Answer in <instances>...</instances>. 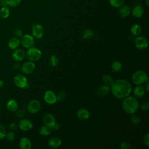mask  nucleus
Returning a JSON list of instances; mask_svg holds the SVG:
<instances>
[{
    "instance_id": "obj_1",
    "label": "nucleus",
    "mask_w": 149,
    "mask_h": 149,
    "mask_svg": "<svg viewBox=\"0 0 149 149\" xmlns=\"http://www.w3.org/2000/svg\"><path fill=\"white\" fill-rule=\"evenodd\" d=\"M132 90L130 82L125 79H118L110 86V91L118 99H123L130 95Z\"/></svg>"
},
{
    "instance_id": "obj_2",
    "label": "nucleus",
    "mask_w": 149,
    "mask_h": 149,
    "mask_svg": "<svg viewBox=\"0 0 149 149\" xmlns=\"http://www.w3.org/2000/svg\"><path fill=\"white\" fill-rule=\"evenodd\" d=\"M122 106L126 113L132 115L136 112L138 110L139 103L135 97L128 95L123 98Z\"/></svg>"
},
{
    "instance_id": "obj_3",
    "label": "nucleus",
    "mask_w": 149,
    "mask_h": 149,
    "mask_svg": "<svg viewBox=\"0 0 149 149\" xmlns=\"http://www.w3.org/2000/svg\"><path fill=\"white\" fill-rule=\"evenodd\" d=\"M25 53L27 59L32 62H36L38 61L42 56L41 50L33 46L29 48Z\"/></svg>"
},
{
    "instance_id": "obj_4",
    "label": "nucleus",
    "mask_w": 149,
    "mask_h": 149,
    "mask_svg": "<svg viewBox=\"0 0 149 149\" xmlns=\"http://www.w3.org/2000/svg\"><path fill=\"white\" fill-rule=\"evenodd\" d=\"M147 79H148V77L147 73L142 70L136 71L132 76V80L136 85L142 84Z\"/></svg>"
},
{
    "instance_id": "obj_5",
    "label": "nucleus",
    "mask_w": 149,
    "mask_h": 149,
    "mask_svg": "<svg viewBox=\"0 0 149 149\" xmlns=\"http://www.w3.org/2000/svg\"><path fill=\"white\" fill-rule=\"evenodd\" d=\"M13 83L16 86L20 88H27V87H29L28 81L26 77L21 74H16L13 77Z\"/></svg>"
},
{
    "instance_id": "obj_6",
    "label": "nucleus",
    "mask_w": 149,
    "mask_h": 149,
    "mask_svg": "<svg viewBox=\"0 0 149 149\" xmlns=\"http://www.w3.org/2000/svg\"><path fill=\"white\" fill-rule=\"evenodd\" d=\"M44 28L40 24H33L32 25L31 34L34 38L40 39L44 34Z\"/></svg>"
},
{
    "instance_id": "obj_7",
    "label": "nucleus",
    "mask_w": 149,
    "mask_h": 149,
    "mask_svg": "<svg viewBox=\"0 0 149 149\" xmlns=\"http://www.w3.org/2000/svg\"><path fill=\"white\" fill-rule=\"evenodd\" d=\"M20 44L21 45L26 48H29L33 47L34 44V38L32 35L30 34H25L23 35L20 38Z\"/></svg>"
},
{
    "instance_id": "obj_8",
    "label": "nucleus",
    "mask_w": 149,
    "mask_h": 149,
    "mask_svg": "<svg viewBox=\"0 0 149 149\" xmlns=\"http://www.w3.org/2000/svg\"><path fill=\"white\" fill-rule=\"evenodd\" d=\"M148 42L147 39L143 36H138L134 39V45L140 50H143L147 48Z\"/></svg>"
},
{
    "instance_id": "obj_9",
    "label": "nucleus",
    "mask_w": 149,
    "mask_h": 149,
    "mask_svg": "<svg viewBox=\"0 0 149 149\" xmlns=\"http://www.w3.org/2000/svg\"><path fill=\"white\" fill-rule=\"evenodd\" d=\"M44 100L49 105H53L57 102L56 94L51 90H47L44 94Z\"/></svg>"
},
{
    "instance_id": "obj_10",
    "label": "nucleus",
    "mask_w": 149,
    "mask_h": 149,
    "mask_svg": "<svg viewBox=\"0 0 149 149\" xmlns=\"http://www.w3.org/2000/svg\"><path fill=\"white\" fill-rule=\"evenodd\" d=\"M21 71L26 74H29L32 73L35 69H36V65L34 62L29 61L26 62H24L21 66Z\"/></svg>"
},
{
    "instance_id": "obj_11",
    "label": "nucleus",
    "mask_w": 149,
    "mask_h": 149,
    "mask_svg": "<svg viewBox=\"0 0 149 149\" xmlns=\"http://www.w3.org/2000/svg\"><path fill=\"white\" fill-rule=\"evenodd\" d=\"M40 103L37 100H33L30 101L27 105L28 111L32 114L37 113L40 109Z\"/></svg>"
},
{
    "instance_id": "obj_12",
    "label": "nucleus",
    "mask_w": 149,
    "mask_h": 149,
    "mask_svg": "<svg viewBox=\"0 0 149 149\" xmlns=\"http://www.w3.org/2000/svg\"><path fill=\"white\" fill-rule=\"evenodd\" d=\"M19 129L23 131H29L33 127L32 122L28 119H22L18 123Z\"/></svg>"
},
{
    "instance_id": "obj_13",
    "label": "nucleus",
    "mask_w": 149,
    "mask_h": 149,
    "mask_svg": "<svg viewBox=\"0 0 149 149\" xmlns=\"http://www.w3.org/2000/svg\"><path fill=\"white\" fill-rule=\"evenodd\" d=\"M26 57L25 52L22 49H16L12 54V59L16 62H20L23 61Z\"/></svg>"
},
{
    "instance_id": "obj_14",
    "label": "nucleus",
    "mask_w": 149,
    "mask_h": 149,
    "mask_svg": "<svg viewBox=\"0 0 149 149\" xmlns=\"http://www.w3.org/2000/svg\"><path fill=\"white\" fill-rule=\"evenodd\" d=\"M43 122L44 125L52 129L56 123V120L53 115L51 113H47L43 117Z\"/></svg>"
},
{
    "instance_id": "obj_15",
    "label": "nucleus",
    "mask_w": 149,
    "mask_h": 149,
    "mask_svg": "<svg viewBox=\"0 0 149 149\" xmlns=\"http://www.w3.org/2000/svg\"><path fill=\"white\" fill-rule=\"evenodd\" d=\"M77 118L81 120H86L90 117V112L86 108H80L76 112Z\"/></svg>"
},
{
    "instance_id": "obj_16",
    "label": "nucleus",
    "mask_w": 149,
    "mask_h": 149,
    "mask_svg": "<svg viewBox=\"0 0 149 149\" xmlns=\"http://www.w3.org/2000/svg\"><path fill=\"white\" fill-rule=\"evenodd\" d=\"M146 93L145 88L144 86L141 84L137 85L133 89V95L136 98H140L143 97Z\"/></svg>"
},
{
    "instance_id": "obj_17",
    "label": "nucleus",
    "mask_w": 149,
    "mask_h": 149,
    "mask_svg": "<svg viewBox=\"0 0 149 149\" xmlns=\"http://www.w3.org/2000/svg\"><path fill=\"white\" fill-rule=\"evenodd\" d=\"M48 146L53 148H56L62 144V140L58 137H52L48 140Z\"/></svg>"
},
{
    "instance_id": "obj_18",
    "label": "nucleus",
    "mask_w": 149,
    "mask_h": 149,
    "mask_svg": "<svg viewBox=\"0 0 149 149\" xmlns=\"http://www.w3.org/2000/svg\"><path fill=\"white\" fill-rule=\"evenodd\" d=\"M19 146L21 149H30L32 146L30 139L28 137H24L20 139Z\"/></svg>"
},
{
    "instance_id": "obj_19",
    "label": "nucleus",
    "mask_w": 149,
    "mask_h": 149,
    "mask_svg": "<svg viewBox=\"0 0 149 149\" xmlns=\"http://www.w3.org/2000/svg\"><path fill=\"white\" fill-rule=\"evenodd\" d=\"M130 8L129 7V5H122L119 8V10L118 13L120 17H126L127 16L129 15L130 13Z\"/></svg>"
},
{
    "instance_id": "obj_20",
    "label": "nucleus",
    "mask_w": 149,
    "mask_h": 149,
    "mask_svg": "<svg viewBox=\"0 0 149 149\" xmlns=\"http://www.w3.org/2000/svg\"><path fill=\"white\" fill-rule=\"evenodd\" d=\"M6 108L10 112H16L18 108V104L14 99L9 100L6 103Z\"/></svg>"
},
{
    "instance_id": "obj_21",
    "label": "nucleus",
    "mask_w": 149,
    "mask_h": 149,
    "mask_svg": "<svg viewBox=\"0 0 149 149\" xmlns=\"http://www.w3.org/2000/svg\"><path fill=\"white\" fill-rule=\"evenodd\" d=\"M20 44V42L19 38L16 37H12L10 38V40L8 41V45L10 49H16L19 47Z\"/></svg>"
},
{
    "instance_id": "obj_22",
    "label": "nucleus",
    "mask_w": 149,
    "mask_h": 149,
    "mask_svg": "<svg viewBox=\"0 0 149 149\" xmlns=\"http://www.w3.org/2000/svg\"><path fill=\"white\" fill-rule=\"evenodd\" d=\"M132 14L136 18H140L144 14V9L140 6H136L132 9Z\"/></svg>"
},
{
    "instance_id": "obj_23",
    "label": "nucleus",
    "mask_w": 149,
    "mask_h": 149,
    "mask_svg": "<svg viewBox=\"0 0 149 149\" xmlns=\"http://www.w3.org/2000/svg\"><path fill=\"white\" fill-rule=\"evenodd\" d=\"M109 91H110V86L107 84L101 85L97 89V93L98 95L101 96H103L107 94L108 93H109Z\"/></svg>"
},
{
    "instance_id": "obj_24",
    "label": "nucleus",
    "mask_w": 149,
    "mask_h": 149,
    "mask_svg": "<svg viewBox=\"0 0 149 149\" xmlns=\"http://www.w3.org/2000/svg\"><path fill=\"white\" fill-rule=\"evenodd\" d=\"M142 31V29L141 26L138 24H134L130 27V32L134 36H139Z\"/></svg>"
},
{
    "instance_id": "obj_25",
    "label": "nucleus",
    "mask_w": 149,
    "mask_h": 149,
    "mask_svg": "<svg viewBox=\"0 0 149 149\" xmlns=\"http://www.w3.org/2000/svg\"><path fill=\"white\" fill-rule=\"evenodd\" d=\"M10 15V9L8 6H2L0 9V17L2 19H6Z\"/></svg>"
},
{
    "instance_id": "obj_26",
    "label": "nucleus",
    "mask_w": 149,
    "mask_h": 149,
    "mask_svg": "<svg viewBox=\"0 0 149 149\" xmlns=\"http://www.w3.org/2000/svg\"><path fill=\"white\" fill-rule=\"evenodd\" d=\"M111 69L115 72H119L122 69V64L118 61H113L111 64Z\"/></svg>"
},
{
    "instance_id": "obj_27",
    "label": "nucleus",
    "mask_w": 149,
    "mask_h": 149,
    "mask_svg": "<svg viewBox=\"0 0 149 149\" xmlns=\"http://www.w3.org/2000/svg\"><path fill=\"white\" fill-rule=\"evenodd\" d=\"M52 132V129L45 126V125H43L42 126L39 130V133L41 135L44 136H48L49 134H51Z\"/></svg>"
},
{
    "instance_id": "obj_28",
    "label": "nucleus",
    "mask_w": 149,
    "mask_h": 149,
    "mask_svg": "<svg viewBox=\"0 0 149 149\" xmlns=\"http://www.w3.org/2000/svg\"><path fill=\"white\" fill-rule=\"evenodd\" d=\"M102 81L103 82L105 83V84H107L108 86H111L114 81V80L113 79V77L110 76L109 74H104L102 76Z\"/></svg>"
},
{
    "instance_id": "obj_29",
    "label": "nucleus",
    "mask_w": 149,
    "mask_h": 149,
    "mask_svg": "<svg viewBox=\"0 0 149 149\" xmlns=\"http://www.w3.org/2000/svg\"><path fill=\"white\" fill-rule=\"evenodd\" d=\"M59 63V59L55 55H52L49 58V64L52 67H56Z\"/></svg>"
},
{
    "instance_id": "obj_30",
    "label": "nucleus",
    "mask_w": 149,
    "mask_h": 149,
    "mask_svg": "<svg viewBox=\"0 0 149 149\" xmlns=\"http://www.w3.org/2000/svg\"><path fill=\"white\" fill-rule=\"evenodd\" d=\"M93 31L91 29H85L82 32V37L84 39H90L92 37V36H93Z\"/></svg>"
},
{
    "instance_id": "obj_31",
    "label": "nucleus",
    "mask_w": 149,
    "mask_h": 149,
    "mask_svg": "<svg viewBox=\"0 0 149 149\" xmlns=\"http://www.w3.org/2000/svg\"><path fill=\"white\" fill-rule=\"evenodd\" d=\"M110 5L113 8H119L123 5L125 0H109Z\"/></svg>"
},
{
    "instance_id": "obj_32",
    "label": "nucleus",
    "mask_w": 149,
    "mask_h": 149,
    "mask_svg": "<svg viewBox=\"0 0 149 149\" xmlns=\"http://www.w3.org/2000/svg\"><path fill=\"white\" fill-rule=\"evenodd\" d=\"M130 121L133 125L136 126L140 123V119L137 115H134L133 113L132 114V116H130Z\"/></svg>"
},
{
    "instance_id": "obj_33",
    "label": "nucleus",
    "mask_w": 149,
    "mask_h": 149,
    "mask_svg": "<svg viewBox=\"0 0 149 149\" xmlns=\"http://www.w3.org/2000/svg\"><path fill=\"white\" fill-rule=\"evenodd\" d=\"M7 2L8 6L10 7H16L20 3L21 0H7Z\"/></svg>"
},
{
    "instance_id": "obj_34",
    "label": "nucleus",
    "mask_w": 149,
    "mask_h": 149,
    "mask_svg": "<svg viewBox=\"0 0 149 149\" xmlns=\"http://www.w3.org/2000/svg\"><path fill=\"white\" fill-rule=\"evenodd\" d=\"M5 137L8 140V141H13L15 138V134L13 131L8 132V133H6Z\"/></svg>"
},
{
    "instance_id": "obj_35",
    "label": "nucleus",
    "mask_w": 149,
    "mask_h": 149,
    "mask_svg": "<svg viewBox=\"0 0 149 149\" xmlns=\"http://www.w3.org/2000/svg\"><path fill=\"white\" fill-rule=\"evenodd\" d=\"M65 93L64 91H61L58 92V93L56 94V100L57 101H61L62 100H63L65 98Z\"/></svg>"
},
{
    "instance_id": "obj_36",
    "label": "nucleus",
    "mask_w": 149,
    "mask_h": 149,
    "mask_svg": "<svg viewBox=\"0 0 149 149\" xmlns=\"http://www.w3.org/2000/svg\"><path fill=\"white\" fill-rule=\"evenodd\" d=\"M14 35H15V37L17 38H21L23 36V31L20 29H16L15 30L14 32Z\"/></svg>"
},
{
    "instance_id": "obj_37",
    "label": "nucleus",
    "mask_w": 149,
    "mask_h": 149,
    "mask_svg": "<svg viewBox=\"0 0 149 149\" xmlns=\"http://www.w3.org/2000/svg\"><path fill=\"white\" fill-rule=\"evenodd\" d=\"M139 107L141 110L144 111H147L149 109V103L147 101L143 102L140 105H139Z\"/></svg>"
},
{
    "instance_id": "obj_38",
    "label": "nucleus",
    "mask_w": 149,
    "mask_h": 149,
    "mask_svg": "<svg viewBox=\"0 0 149 149\" xmlns=\"http://www.w3.org/2000/svg\"><path fill=\"white\" fill-rule=\"evenodd\" d=\"M6 133V132L5 127L2 125L0 124V139L5 137Z\"/></svg>"
},
{
    "instance_id": "obj_39",
    "label": "nucleus",
    "mask_w": 149,
    "mask_h": 149,
    "mask_svg": "<svg viewBox=\"0 0 149 149\" xmlns=\"http://www.w3.org/2000/svg\"><path fill=\"white\" fill-rule=\"evenodd\" d=\"M130 147V144L127 141H123L120 144V148L121 149H128Z\"/></svg>"
},
{
    "instance_id": "obj_40",
    "label": "nucleus",
    "mask_w": 149,
    "mask_h": 149,
    "mask_svg": "<svg viewBox=\"0 0 149 149\" xmlns=\"http://www.w3.org/2000/svg\"><path fill=\"white\" fill-rule=\"evenodd\" d=\"M143 143L147 147H149V133H147L143 137Z\"/></svg>"
},
{
    "instance_id": "obj_41",
    "label": "nucleus",
    "mask_w": 149,
    "mask_h": 149,
    "mask_svg": "<svg viewBox=\"0 0 149 149\" xmlns=\"http://www.w3.org/2000/svg\"><path fill=\"white\" fill-rule=\"evenodd\" d=\"M16 115L19 118H22L24 116L25 113H26V111L24 109H19L18 111H16Z\"/></svg>"
},
{
    "instance_id": "obj_42",
    "label": "nucleus",
    "mask_w": 149,
    "mask_h": 149,
    "mask_svg": "<svg viewBox=\"0 0 149 149\" xmlns=\"http://www.w3.org/2000/svg\"><path fill=\"white\" fill-rule=\"evenodd\" d=\"M17 126H18V125H17V124H16V123L12 122V123H11L9 125V129H10L12 131H15V130H16L17 129Z\"/></svg>"
},
{
    "instance_id": "obj_43",
    "label": "nucleus",
    "mask_w": 149,
    "mask_h": 149,
    "mask_svg": "<svg viewBox=\"0 0 149 149\" xmlns=\"http://www.w3.org/2000/svg\"><path fill=\"white\" fill-rule=\"evenodd\" d=\"M144 83H145V86L144 87V88H145V90L147 92H148L149 91V81H148V79H147Z\"/></svg>"
},
{
    "instance_id": "obj_44",
    "label": "nucleus",
    "mask_w": 149,
    "mask_h": 149,
    "mask_svg": "<svg viewBox=\"0 0 149 149\" xmlns=\"http://www.w3.org/2000/svg\"><path fill=\"white\" fill-rule=\"evenodd\" d=\"M0 5H1V6H8L7 0H1L0 1Z\"/></svg>"
},
{
    "instance_id": "obj_45",
    "label": "nucleus",
    "mask_w": 149,
    "mask_h": 149,
    "mask_svg": "<svg viewBox=\"0 0 149 149\" xmlns=\"http://www.w3.org/2000/svg\"><path fill=\"white\" fill-rule=\"evenodd\" d=\"M59 127H60L59 124L56 122V123H55V125H54V126L52 127V129H54V130H58V129H59Z\"/></svg>"
},
{
    "instance_id": "obj_46",
    "label": "nucleus",
    "mask_w": 149,
    "mask_h": 149,
    "mask_svg": "<svg viewBox=\"0 0 149 149\" xmlns=\"http://www.w3.org/2000/svg\"><path fill=\"white\" fill-rule=\"evenodd\" d=\"M13 67H14V68H15V69H19V68H21V67H20V65L19 63H15V64L14 65Z\"/></svg>"
},
{
    "instance_id": "obj_47",
    "label": "nucleus",
    "mask_w": 149,
    "mask_h": 149,
    "mask_svg": "<svg viewBox=\"0 0 149 149\" xmlns=\"http://www.w3.org/2000/svg\"><path fill=\"white\" fill-rule=\"evenodd\" d=\"M3 86V81L0 79V88H1Z\"/></svg>"
},
{
    "instance_id": "obj_48",
    "label": "nucleus",
    "mask_w": 149,
    "mask_h": 149,
    "mask_svg": "<svg viewBox=\"0 0 149 149\" xmlns=\"http://www.w3.org/2000/svg\"><path fill=\"white\" fill-rule=\"evenodd\" d=\"M146 1V3L147 4V5L148 6H149V0H145Z\"/></svg>"
}]
</instances>
